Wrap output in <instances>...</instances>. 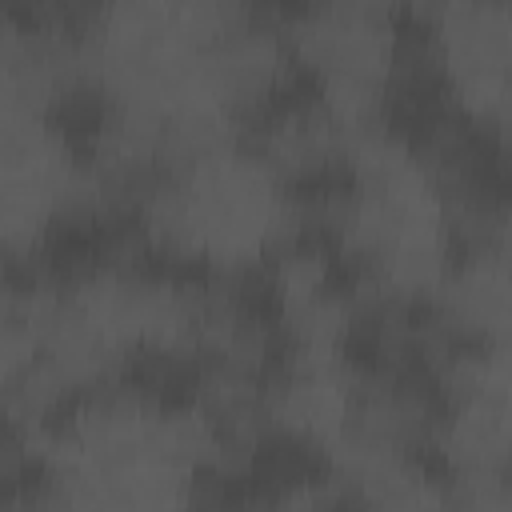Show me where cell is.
Instances as JSON below:
<instances>
[{
    "instance_id": "obj_5",
    "label": "cell",
    "mask_w": 512,
    "mask_h": 512,
    "mask_svg": "<svg viewBox=\"0 0 512 512\" xmlns=\"http://www.w3.org/2000/svg\"><path fill=\"white\" fill-rule=\"evenodd\" d=\"M180 488H184V512H280L284 508V500H276L244 468L240 456L196 460Z\"/></svg>"
},
{
    "instance_id": "obj_10",
    "label": "cell",
    "mask_w": 512,
    "mask_h": 512,
    "mask_svg": "<svg viewBox=\"0 0 512 512\" xmlns=\"http://www.w3.org/2000/svg\"><path fill=\"white\" fill-rule=\"evenodd\" d=\"M312 512H376V500L360 484H328L324 492H316Z\"/></svg>"
},
{
    "instance_id": "obj_3",
    "label": "cell",
    "mask_w": 512,
    "mask_h": 512,
    "mask_svg": "<svg viewBox=\"0 0 512 512\" xmlns=\"http://www.w3.org/2000/svg\"><path fill=\"white\" fill-rule=\"evenodd\" d=\"M240 460L284 504L300 492H324L328 484H336L332 448L320 436L292 424H260L244 444Z\"/></svg>"
},
{
    "instance_id": "obj_1",
    "label": "cell",
    "mask_w": 512,
    "mask_h": 512,
    "mask_svg": "<svg viewBox=\"0 0 512 512\" xmlns=\"http://www.w3.org/2000/svg\"><path fill=\"white\" fill-rule=\"evenodd\" d=\"M372 108L388 140L428 160L468 104L460 100V84L448 60L424 56V60H388Z\"/></svg>"
},
{
    "instance_id": "obj_7",
    "label": "cell",
    "mask_w": 512,
    "mask_h": 512,
    "mask_svg": "<svg viewBox=\"0 0 512 512\" xmlns=\"http://www.w3.org/2000/svg\"><path fill=\"white\" fill-rule=\"evenodd\" d=\"M396 460L400 468L420 480L428 492H436L444 504H456L464 500V468L456 460V452L448 448V440L432 428H420V424H408L400 436H396Z\"/></svg>"
},
{
    "instance_id": "obj_6",
    "label": "cell",
    "mask_w": 512,
    "mask_h": 512,
    "mask_svg": "<svg viewBox=\"0 0 512 512\" xmlns=\"http://www.w3.org/2000/svg\"><path fill=\"white\" fill-rule=\"evenodd\" d=\"M4 464H0V500L8 512H36L56 492V464L48 452L32 448V440L20 432V424H8L0 436Z\"/></svg>"
},
{
    "instance_id": "obj_2",
    "label": "cell",
    "mask_w": 512,
    "mask_h": 512,
    "mask_svg": "<svg viewBox=\"0 0 512 512\" xmlns=\"http://www.w3.org/2000/svg\"><path fill=\"white\" fill-rule=\"evenodd\" d=\"M40 124L72 164L96 168L120 124V100L96 76H68L48 92Z\"/></svg>"
},
{
    "instance_id": "obj_9",
    "label": "cell",
    "mask_w": 512,
    "mask_h": 512,
    "mask_svg": "<svg viewBox=\"0 0 512 512\" xmlns=\"http://www.w3.org/2000/svg\"><path fill=\"white\" fill-rule=\"evenodd\" d=\"M384 40H388V60H424L440 56L444 40V20L432 4L420 0H400L384 8Z\"/></svg>"
},
{
    "instance_id": "obj_8",
    "label": "cell",
    "mask_w": 512,
    "mask_h": 512,
    "mask_svg": "<svg viewBox=\"0 0 512 512\" xmlns=\"http://www.w3.org/2000/svg\"><path fill=\"white\" fill-rule=\"evenodd\" d=\"M380 280V252L372 244L348 240L332 256L316 264V296L332 304H360L368 300V288Z\"/></svg>"
},
{
    "instance_id": "obj_4",
    "label": "cell",
    "mask_w": 512,
    "mask_h": 512,
    "mask_svg": "<svg viewBox=\"0 0 512 512\" xmlns=\"http://www.w3.org/2000/svg\"><path fill=\"white\" fill-rule=\"evenodd\" d=\"M368 188V176L360 160L344 148H320L308 156H296L280 164L276 192L292 212H340L344 204H356Z\"/></svg>"
}]
</instances>
